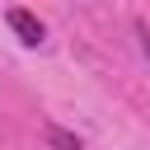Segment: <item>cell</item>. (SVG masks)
<instances>
[{
    "mask_svg": "<svg viewBox=\"0 0 150 150\" xmlns=\"http://www.w3.org/2000/svg\"><path fill=\"white\" fill-rule=\"evenodd\" d=\"M136 38H141V52L150 56V23H136Z\"/></svg>",
    "mask_w": 150,
    "mask_h": 150,
    "instance_id": "7a4b0ae2",
    "label": "cell"
},
{
    "mask_svg": "<svg viewBox=\"0 0 150 150\" xmlns=\"http://www.w3.org/2000/svg\"><path fill=\"white\" fill-rule=\"evenodd\" d=\"M5 19H9V28L19 33V42H28V47H42V38H47V28L38 23V14H28V9H9Z\"/></svg>",
    "mask_w": 150,
    "mask_h": 150,
    "instance_id": "6da1fadb",
    "label": "cell"
}]
</instances>
